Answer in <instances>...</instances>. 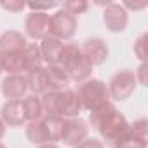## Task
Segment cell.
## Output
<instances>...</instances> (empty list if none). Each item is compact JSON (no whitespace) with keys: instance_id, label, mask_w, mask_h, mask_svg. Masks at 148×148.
<instances>
[{"instance_id":"6da1fadb","label":"cell","mask_w":148,"mask_h":148,"mask_svg":"<svg viewBox=\"0 0 148 148\" xmlns=\"http://www.w3.org/2000/svg\"><path fill=\"white\" fill-rule=\"evenodd\" d=\"M59 66L66 71L70 80L79 82V84H82L84 80L91 77L92 68H94L89 63V59L84 56L80 47L75 44H64L61 56H59Z\"/></svg>"},{"instance_id":"7a4b0ae2","label":"cell","mask_w":148,"mask_h":148,"mask_svg":"<svg viewBox=\"0 0 148 148\" xmlns=\"http://www.w3.org/2000/svg\"><path fill=\"white\" fill-rule=\"evenodd\" d=\"M75 92H77V98H79V101L82 105V110L92 112V110L110 103L108 87L99 79H87V80H84Z\"/></svg>"},{"instance_id":"3957f363","label":"cell","mask_w":148,"mask_h":148,"mask_svg":"<svg viewBox=\"0 0 148 148\" xmlns=\"http://www.w3.org/2000/svg\"><path fill=\"white\" fill-rule=\"evenodd\" d=\"M136 86H138V82H136V77H134V71L120 70L110 79L106 87H108L110 99H113V101H125L127 98L132 96V92L136 91Z\"/></svg>"},{"instance_id":"277c9868","label":"cell","mask_w":148,"mask_h":148,"mask_svg":"<svg viewBox=\"0 0 148 148\" xmlns=\"http://www.w3.org/2000/svg\"><path fill=\"white\" fill-rule=\"evenodd\" d=\"M77 32V18L66 12L63 7L49 16V35L63 40H70Z\"/></svg>"},{"instance_id":"5b68a950","label":"cell","mask_w":148,"mask_h":148,"mask_svg":"<svg viewBox=\"0 0 148 148\" xmlns=\"http://www.w3.org/2000/svg\"><path fill=\"white\" fill-rule=\"evenodd\" d=\"M87 136H89V125L84 119L80 117L64 119V127H63V136H61V141L64 143V146L75 148L84 139H87Z\"/></svg>"},{"instance_id":"8992f818","label":"cell","mask_w":148,"mask_h":148,"mask_svg":"<svg viewBox=\"0 0 148 148\" xmlns=\"http://www.w3.org/2000/svg\"><path fill=\"white\" fill-rule=\"evenodd\" d=\"M127 129H129L127 119H125L119 110H115V112H112V113L106 117L105 122H101V125H99L96 131L99 132V136H101L103 139H106L108 143H113L115 139H119L120 136H124V134L127 132Z\"/></svg>"},{"instance_id":"52a82bcc","label":"cell","mask_w":148,"mask_h":148,"mask_svg":"<svg viewBox=\"0 0 148 148\" xmlns=\"http://www.w3.org/2000/svg\"><path fill=\"white\" fill-rule=\"evenodd\" d=\"M129 12L122 7V4L108 2L103 11V23L112 33H122L127 28Z\"/></svg>"},{"instance_id":"ba28073f","label":"cell","mask_w":148,"mask_h":148,"mask_svg":"<svg viewBox=\"0 0 148 148\" xmlns=\"http://www.w3.org/2000/svg\"><path fill=\"white\" fill-rule=\"evenodd\" d=\"M25 33L32 40H42L49 35V14L30 12L25 19Z\"/></svg>"},{"instance_id":"9c48e42d","label":"cell","mask_w":148,"mask_h":148,"mask_svg":"<svg viewBox=\"0 0 148 148\" xmlns=\"http://www.w3.org/2000/svg\"><path fill=\"white\" fill-rule=\"evenodd\" d=\"M0 119L2 122L9 127H21L26 124V117H25V110H23V103L21 99H11L5 101L0 110Z\"/></svg>"},{"instance_id":"30bf717a","label":"cell","mask_w":148,"mask_h":148,"mask_svg":"<svg viewBox=\"0 0 148 148\" xmlns=\"http://www.w3.org/2000/svg\"><path fill=\"white\" fill-rule=\"evenodd\" d=\"M4 98H7V101L11 99H23L28 92V84H26V77L25 75H7L2 84H0Z\"/></svg>"},{"instance_id":"8fae6325","label":"cell","mask_w":148,"mask_h":148,"mask_svg":"<svg viewBox=\"0 0 148 148\" xmlns=\"http://www.w3.org/2000/svg\"><path fill=\"white\" fill-rule=\"evenodd\" d=\"M80 51L84 52V56L89 59V63L92 66H98V64H103L106 59H108V45L105 44V40L101 38H87L84 42V45L80 47Z\"/></svg>"},{"instance_id":"7c38bea8","label":"cell","mask_w":148,"mask_h":148,"mask_svg":"<svg viewBox=\"0 0 148 148\" xmlns=\"http://www.w3.org/2000/svg\"><path fill=\"white\" fill-rule=\"evenodd\" d=\"M82 112V105L77 98V92L66 87L61 91V101H59V117L63 119H73L79 117Z\"/></svg>"},{"instance_id":"4fadbf2b","label":"cell","mask_w":148,"mask_h":148,"mask_svg":"<svg viewBox=\"0 0 148 148\" xmlns=\"http://www.w3.org/2000/svg\"><path fill=\"white\" fill-rule=\"evenodd\" d=\"M38 47H40L42 59H44L45 66H49V64H59V56H61V51L64 47V42H61L59 38H56L52 35H47L45 38H42V42L38 44Z\"/></svg>"},{"instance_id":"5bb4252c","label":"cell","mask_w":148,"mask_h":148,"mask_svg":"<svg viewBox=\"0 0 148 148\" xmlns=\"http://www.w3.org/2000/svg\"><path fill=\"white\" fill-rule=\"evenodd\" d=\"M26 37L21 32L16 30H7L0 35V51L4 54H11V52H18V51H25L26 49Z\"/></svg>"},{"instance_id":"9a60e30c","label":"cell","mask_w":148,"mask_h":148,"mask_svg":"<svg viewBox=\"0 0 148 148\" xmlns=\"http://www.w3.org/2000/svg\"><path fill=\"white\" fill-rule=\"evenodd\" d=\"M26 84H28V91L35 96H42L45 91H49V82H47V71L45 66H40L33 71L26 73Z\"/></svg>"},{"instance_id":"2e32d148","label":"cell","mask_w":148,"mask_h":148,"mask_svg":"<svg viewBox=\"0 0 148 148\" xmlns=\"http://www.w3.org/2000/svg\"><path fill=\"white\" fill-rule=\"evenodd\" d=\"M45 71H47L49 91H63L68 87L70 79L59 64H49V66H45Z\"/></svg>"},{"instance_id":"e0dca14e","label":"cell","mask_w":148,"mask_h":148,"mask_svg":"<svg viewBox=\"0 0 148 148\" xmlns=\"http://www.w3.org/2000/svg\"><path fill=\"white\" fill-rule=\"evenodd\" d=\"M44 127H45V136L47 143H56L61 141L63 136V127H64V119L63 117H54V115H45L42 117Z\"/></svg>"},{"instance_id":"ac0fdd59","label":"cell","mask_w":148,"mask_h":148,"mask_svg":"<svg viewBox=\"0 0 148 148\" xmlns=\"http://www.w3.org/2000/svg\"><path fill=\"white\" fill-rule=\"evenodd\" d=\"M21 103H23V110H25L26 122H30V120H40L44 117V106H42L40 96H35V94L25 96L21 99Z\"/></svg>"},{"instance_id":"d6986e66","label":"cell","mask_w":148,"mask_h":148,"mask_svg":"<svg viewBox=\"0 0 148 148\" xmlns=\"http://www.w3.org/2000/svg\"><path fill=\"white\" fill-rule=\"evenodd\" d=\"M4 71H7V75H23V73H26L25 51H18V52L5 54Z\"/></svg>"},{"instance_id":"ffe728a7","label":"cell","mask_w":148,"mask_h":148,"mask_svg":"<svg viewBox=\"0 0 148 148\" xmlns=\"http://www.w3.org/2000/svg\"><path fill=\"white\" fill-rule=\"evenodd\" d=\"M25 134H26V139L32 143V145H44L47 143V136H45V127H44V122L42 119L40 120H30L25 124Z\"/></svg>"},{"instance_id":"44dd1931","label":"cell","mask_w":148,"mask_h":148,"mask_svg":"<svg viewBox=\"0 0 148 148\" xmlns=\"http://www.w3.org/2000/svg\"><path fill=\"white\" fill-rule=\"evenodd\" d=\"M25 61H26V73L44 66V59H42V52H40L38 44H28L26 45V49H25Z\"/></svg>"},{"instance_id":"7402d4cb","label":"cell","mask_w":148,"mask_h":148,"mask_svg":"<svg viewBox=\"0 0 148 148\" xmlns=\"http://www.w3.org/2000/svg\"><path fill=\"white\" fill-rule=\"evenodd\" d=\"M112 146H113V148H146V139H143V138L132 134V132L127 129V132H125L124 136H120L119 139H115V141L112 143Z\"/></svg>"},{"instance_id":"603a6c76","label":"cell","mask_w":148,"mask_h":148,"mask_svg":"<svg viewBox=\"0 0 148 148\" xmlns=\"http://www.w3.org/2000/svg\"><path fill=\"white\" fill-rule=\"evenodd\" d=\"M115 110H117V108H115L113 103H106V105H103V106L92 110V112L89 113V124H91V127L96 131V129L101 125V122H105L106 117H108L112 112H115Z\"/></svg>"},{"instance_id":"cb8c5ba5","label":"cell","mask_w":148,"mask_h":148,"mask_svg":"<svg viewBox=\"0 0 148 148\" xmlns=\"http://www.w3.org/2000/svg\"><path fill=\"white\" fill-rule=\"evenodd\" d=\"M63 9L66 12H70L71 16H79V14H84L87 9H89V4L86 0H68V2L63 4Z\"/></svg>"},{"instance_id":"d4e9b609","label":"cell","mask_w":148,"mask_h":148,"mask_svg":"<svg viewBox=\"0 0 148 148\" xmlns=\"http://www.w3.org/2000/svg\"><path fill=\"white\" fill-rule=\"evenodd\" d=\"M132 49H134L136 58H138L141 63H146V59H148V51H146V33H141V35L136 38Z\"/></svg>"},{"instance_id":"484cf974","label":"cell","mask_w":148,"mask_h":148,"mask_svg":"<svg viewBox=\"0 0 148 148\" xmlns=\"http://www.w3.org/2000/svg\"><path fill=\"white\" fill-rule=\"evenodd\" d=\"M0 7L9 11V12H21L26 9V2H23V0H2L0 2Z\"/></svg>"},{"instance_id":"4316f807","label":"cell","mask_w":148,"mask_h":148,"mask_svg":"<svg viewBox=\"0 0 148 148\" xmlns=\"http://www.w3.org/2000/svg\"><path fill=\"white\" fill-rule=\"evenodd\" d=\"M146 125H148L146 119H139V120H136V122L129 124V131H131L132 134H136V136H139V138L146 139Z\"/></svg>"},{"instance_id":"83f0119b","label":"cell","mask_w":148,"mask_h":148,"mask_svg":"<svg viewBox=\"0 0 148 148\" xmlns=\"http://www.w3.org/2000/svg\"><path fill=\"white\" fill-rule=\"evenodd\" d=\"M58 2H47V4H40V2H28L26 7L32 9V12H47L54 7H58Z\"/></svg>"},{"instance_id":"f1b7e54d","label":"cell","mask_w":148,"mask_h":148,"mask_svg":"<svg viewBox=\"0 0 148 148\" xmlns=\"http://www.w3.org/2000/svg\"><path fill=\"white\" fill-rule=\"evenodd\" d=\"M146 70H148V63H141L139 66H138V70L134 71V77H136V82L138 84H141V86H148L146 82Z\"/></svg>"},{"instance_id":"f546056e","label":"cell","mask_w":148,"mask_h":148,"mask_svg":"<svg viewBox=\"0 0 148 148\" xmlns=\"http://www.w3.org/2000/svg\"><path fill=\"white\" fill-rule=\"evenodd\" d=\"M75 148H105V145H103V141H99L96 138H87Z\"/></svg>"},{"instance_id":"4dcf8cb0","label":"cell","mask_w":148,"mask_h":148,"mask_svg":"<svg viewBox=\"0 0 148 148\" xmlns=\"http://www.w3.org/2000/svg\"><path fill=\"white\" fill-rule=\"evenodd\" d=\"M148 5V2L146 0H143V2H124L122 4V7L127 11V9H131V11H141V9H145Z\"/></svg>"},{"instance_id":"1f68e13d","label":"cell","mask_w":148,"mask_h":148,"mask_svg":"<svg viewBox=\"0 0 148 148\" xmlns=\"http://www.w3.org/2000/svg\"><path fill=\"white\" fill-rule=\"evenodd\" d=\"M4 64H5V54L0 51V73L4 71Z\"/></svg>"},{"instance_id":"d6a6232c","label":"cell","mask_w":148,"mask_h":148,"mask_svg":"<svg viewBox=\"0 0 148 148\" xmlns=\"http://www.w3.org/2000/svg\"><path fill=\"white\" fill-rule=\"evenodd\" d=\"M37 148H59L56 143H44V145H38Z\"/></svg>"},{"instance_id":"836d02e7","label":"cell","mask_w":148,"mask_h":148,"mask_svg":"<svg viewBox=\"0 0 148 148\" xmlns=\"http://www.w3.org/2000/svg\"><path fill=\"white\" fill-rule=\"evenodd\" d=\"M4 134H5V124L2 122V119H0V139L4 138Z\"/></svg>"},{"instance_id":"e575fe53","label":"cell","mask_w":148,"mask_h":148,"mask_svg":"<svg viewBox=\"0 0 148 148\" xmlns=\"http://www.w3.org/2000/svg\"><path fill=\"white\" fill-rule=\"evenodd\" d=\"M0 148H5V145H4V143H0Z\"/></svg>"}]
</instances>
